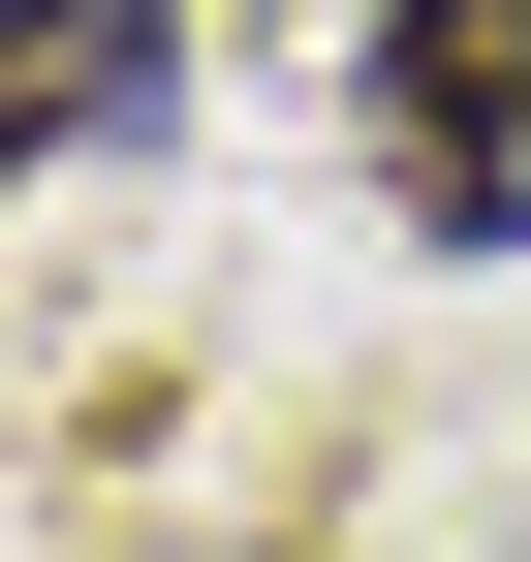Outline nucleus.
I'll return each mask as SVG.
<instances>
[{
	"label": "nucleus",
	"instance_id": "nucleus-1",
	"mask_svg": "<svg viewBox=\"0 0 531 562\" xmlns=\"http://www.w3.org/2000/svg\"><path fill=\"white\" fill-rule=\"evenodd\" d=\"M375 220L407 250H531V0H375Z\"/></svg>",
	"mask_w": 531,
	"mask_h": 562
},
{
	"label": "nucleus",
	"instance_id": "nucleus-2",
	"mask_svg": "<svg viewBox=\"0 0 531 562\" xmlns=\"http://www.w3.org/2000/svg\"><path fill=\"white\" fill-rule=\"evenodd\" d=\"M188 94V0H0V157H125Z\"/></svg>",
	"mask_w": 531,
	"mask_h": 562
}]
</instances>
